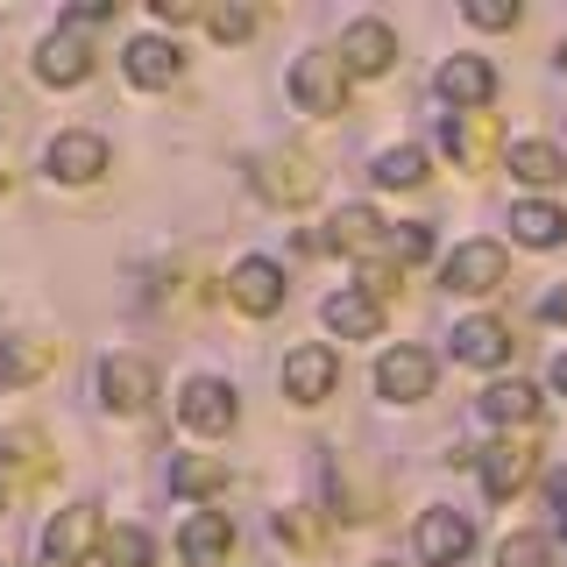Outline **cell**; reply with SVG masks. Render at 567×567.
Returning <instances> with one entry per match:
<instances>
[{
	"mask_svg": "<svg viewBox=\"0 0 567 567\" xmlns=\"http://www.w3.org/2000/svg\"><path fill=\"white\" fill-rule=\"evenodd\" d=\"M291 93L306 114H341V100H348V71L333 50H306V58H291Z\"/></svg>",
	"mask_w": 567,
	"mask_h": 567,
	"instance_id": "1",
	"label": "cell"
},
{
	"mask_svg": "<svg viewBox=\"0 0 567 567\" xmlns=\"http://www.w3.org/2000/svg\"><path fill=\"white\" fill-rule=\"evenodd\" d=\"M177 419H185L192 433H235L241 404H235V390H227L220 377H192L185 390H177Z\"/></svg>",
	"mask_w": 567,
	"mask_h": 567,
	"instance_id": "2",
	"label": "cell"
},
{
	"mask_svg": "<svg viewBox=\"0 0 567 567\" xmlns=\"http://www.w3.org/2000/svg\"><path fill=\"white\" fill-rule=\"evenodd\" d=\"M412 546H419L425 567H461V560H468V546H475V525L461 518V511L433 504V511L419 518V539H412Z\"/></svg>",
	"mask_w": 567,
	"mask_h": 567,
	"instance_id": "3",
	"label": "cell"
},
{
	"mask_svg": "<svg viewBox=\"0 0 567 567\" xmlns=\"http://www.w3.org/2000/svg\"><path fill=\"white\" fill-rule=\"evenodd\" d=\"M333 383H341V354L333 348H291V362H284V398L291 404H327Z\"/></svg>",
	"mask_w": 567,
	"mask_h": 567,
	"instance_id": "4",
	"label": "cell"
},
{
	"mask_svg": "<svg viewBox=\"0 0 567 567\" xmlns=\"http://www.w3.org/2000/svg\"><path fill=\"white\" fill-rule=\"evenodd\" d=\"M377 390H383L390 404L433 398V354H425V348H390L383 362H377Z\"/></svg>",
	"mask_w": 567,
	"mask_h": 567,
	"instance_id": "5",
	"label": "cell"
},
{
	"mask_svg": "<svg viewBox=\"0 0 567 567\" xmlns=\"http://www.w3.org/2000/svg\"><path fill=\"white\" fill-rule=\"evenodd\" d=\"M475 461H483V489L504 504V496H518V489L532 483V468H539V447H532V440H496V447H483Z\"/></svg>",
	"mask_w": 567,
	"mask_h": 567,
	"instance_id": "6",
	"label": "cell"
},
{
	"mask_svg": "<svg viewBox=\"0 0 567 567\" xmlns=\"http://www.w3.org/2000/svg\"><path fill=\"white\" fill-rule=\"evenodd\" d=\"M150 390H156V377H150L142 354H106V362H100V404H106V412H142Z\"/></svg>",
	"mask_w": 567,
	"mask_h": 567,
	"instance_id": "7",
	"label": "cell"
},
{
	"mask_svg": "<svg viewBox=\"0 0 567 567\" xmlns=\"http://www.w3.org/2000/svg\"><path fill=\"white\" fill-rule=\"evenodd\" d=\"M447 354L468 369H504L511 362V327L504 319H461V327L447 333Z\"/></svg>",
	"mask_w": 567,
	"mask_h": 567,
	"instance_id": "8",
	"label": "cell"
},
{
	"mask_svg": "<svg viewBox=\"0 0 567 567\" xmlns=\"http://www.w3.org/2000/svg\"><path fill=\"white\" fill-rule=\"evenodd\" d=\"M504 284V241H461L454 256H447V291H468V298H483Z\"/></svg>",
	"mask_w": 567,
	"mask_h": 567,
	"instance_id": "9",
	"label": "cell"
},
{
	"mask_svg": "<svg viewBox=\"0 0 567 567\" xmlns=\"http://www.w3.org/2000/svg\"><path fill=\"white\" fill-rule=\"evenodd\" d=\"M227 298H235L241 312L270 319L284 306V270H277L270 256H248V262H235V277H227Z\"/></svg>",
	"mask_w": 567,
	"mask_h": 567,
	"instance_id": "10",
	"label": "cell"
},
{
	"mask_svg": "<svg viewBox=\"0 0 567 567\" xmlns=\"http://www.w3.org/2000/svg\"><path fill=\"white\" fill-rule=\"evenodd\" d=\"M93 539H100V511H93V504H71V511H58V518H50L43 554L58 560V567H79L85 554H93Z\"/></svg>",
	"mask_w": 567,
	"mask_h": 567,
	"instance_id": "11",
	"label": "cell"
},
{
	"mask_svg": "<svg viewBox=\"0 0 567 567\" xmlns=\"http://www.w3.org/2000/svg\"><path fill=\"white\" fill-rule=\"evenodd\" d=\"M43 164H50V177H58V185H93V177L106 171V142L85 135V128H71V135L50 142Z\"/></svg>",
	"mask_w": 567,
	"mask_h": 567,
	"instance_id": "12",
	"label": "cell"
},
{
	"mask_svg": "<svg viewBox=\"0 0 567 567\" xmlns=\"http://www.w3.org/2000/svg\"><path fill=\"white\" fill-rule=\"evenodd\" d=\"M227 546H235V518H227V511H192V525L177 532V554H185V567H220Z\"/></svg>",
	"mask_w": 567,
	"mask_h": 567,
	"instance_id": "13",
	"label": "cell"
},
{
	"mask_svg": "<svg viewBox=\"0 0 567 567\" xmlns=\"http://www.w3.org/2000/svg\"><path fill=\"white\" fill-rule=\"evenodd\" d=\"M390 58H398V35H390V22H348V35H341V71L383 79Z\"/></svg>",
	"mask_w": 567,
	"mask_h": 567,
	"instance_id": "14",
	"label": "cell"
},
{
	"mask_svg": "<svg viewBox=\"0 0 567 567\" xmlns=\"http://www.w3.org/2000/svg\"><path fill=\"white\" fill-rule=\"evenodd\" d=\"M35 79H43V85H85V79H93V43L71 35V29H58L43 43V58H35Z\"/></svg>",
	"mask_w": 567,
	"mask_h": 567,
	"instance_id": "15",
	"label": "cell"
},
{
	"mask_svg": "<svg viewBox=\"0 0 567 567\" xmlns=\"http://www.w3.org/2000/svg\"><path fill=\"white\" fill-rule=\"evenodd\" d=\"M256 192L277 206H306L319 192V171L306 164V156H270V164H256Z\"/></svg>",
	"mask_w": 567,
	"mask_h": 567,
	"instance_id": "16",
	"label": "cell"
},
{
	"mask_svg": "<svg viewBox=\"0 0 567 567\" xmlns=\"http://www.w3.org/2000/svg\"><path fill=\"white\" fill-rule=\"evenodd\" d=\"M489 93H496V71L483 64V58H447L440 64V100H454V106H489Z\"/></svg>",
	"mask_w": 567,
	"mask_h": 567,
	"instance_id": "17",
	"label": "cell"
},
{
	"mask_svg": "<svg viewBox=\"0 0 567 567\" xmlns=\"http://www.w3.org/2000/svg\"><path fill=\"white\" fill-rule=\"evenodd\" d=\"M327 327L341 333V341H369V333H383V306L354 284V291H333L327 298Z\"/></svg>",
	"mask_w": 567,
	"mask_h": 567,
	"instance_id": "18",
	"label": "cell"
},
{
	"mask_svg": "<svg viewBox=\"0 0 567 567\" xmlns=\"http://www.w3.org/2000/svg\"><path fill=\"white\" fill-rule=\"evenodd\" d=\"M475 412H483L489 425H532V419H539V390H532L525 377L518 383L504 377V383H489L483 398H475Z\"/></svg>",
	"mask_w": 567,
	"mask_h": 567,
	"instance_id": "19",
	"label": "cell"
},
{
	"mask_svg": "<svg viewBox=\"0 0 567 567\" xmlns=\"http://www.w3.org/2000/svg\"><path fill=\"white\" fill-rule=\"evenodd\" d=\"M177 71H185V58H177L164 35H135V43H128V79L135 85L156 93V85H177Z\"/></svg>",
	"mask_w": 567,
	"mask_h": 567,
	"instance_id": "20",
	"label": "cell"
},
{
	"mask_svg": "<svg viewBox=\"0 0 567 567\" xmlns=\"http://www.w3.org/2000/svg\"><path fill=\"white\" fill-rule=\"evenodd\" d=\"M489 142H496V128H489V114H475V121H461V114H447V121H440V150H447V156H454L461 171H468V164H483V150H489Z\"/></svg>",
	"mask_w": 567,
	"mask_h": 567,
	"instance_id": "21",
	"label": "cell"
},
{
	"mask_svg": "<svg viewBox=\"0 0 567 567\" xmlns=\"http://www.w3.org/2000/svg\"><path fill=\"white\" fill-rule=\"evenodd\" d=\"M504 171L518 177V185H560V177H567V156L554 150V142H518V150L504 156Z\"/></svg>",
	"mask_w": 567,
	"mask_h": 567,
	"instance_id": "22",
	"label": "cell"
},
{
	"mask_svg": "<svg viewBox=\"0 0 567 567\" xmlns=\"http://www.w3.org/2000/svg\"><path fill=\"white\" fill-rule=\"evenodd\" d=\"M50 362H58V348H50V341H35V333H22V341H8V348H0V383H8V390H22V383L43 377Z\"/></svg>",
	"mask_w": 567,
	"mask_h": 567,
	"instance_id": "23",
	"label": "cell"
},
{
	"mask_svg": "<svg viewBox=\"0 0 567 567\" xmlns=\"http://www.w3.org/2000/svg\"><path fill=\"white\" fill-rule=\"evenodd\" d=\"M511 235H518L525 248H560L567 220H560V206H546V199H525L518 213H511Z\"/></svg>",
	"mask_w": 567,
	"mask_h": 567,
	"instance_id": "24",
	"label": "cell"
},
{
	"mask_svg": "<svg viewBox=\"0 0 567 567\" xmlns=\"http://www.w3.org/2000/svg\"><path fill=\"white\" fill-rule=\"evenodd\" d=\"M227 461H213V454H177V468H171V483L185 489V496H206V489H220L227 483Z\"/></svg>",
	"mask_w": 567,
	"mask_h": 567,
	"instance_id": "25",
	"label": "cell"
},
{
	"mask_svg": "<svg viewBox=\"0 0 567 567\" xmlns=\"http://www.w3.org/2000/svg\"><path fill=\"white\" fill-rule=\"evenodd\" d=\"M377 185H383V192L425 185V150H412V142H404V150H383V156H377Z\"/></svg>",
	"mask_w": 567,
	"mask_h": 567,
	"instance_id": "26",
	"label": "cell"
},
{
	"mask_svg": "<svg viewBox=\"0 0 567 567\" xmlns=\"http://www.w3.org/2000/svg\"><path fill=\"white\" fill-rule=\"evenodd\" d=\"M383 248H390V262H404V270H412V262L433 256V227H425V220H404V227H390V235H383Z\"/></svg>",
	"mask_w": 567,
	"mask_h": 567,
	"instance_id": "27",
	"label": "cell"
},
{
	"mask_svg": "<svg viewBox=\"0 0 567 567\" xmlns=\"http://www.w3.org/2000/svg\"><path fill=\"white\" fill-rule=\"evenodd\" d=\"M100 560H106V567H150V532H142V525H121V532H106Z\"/></svg>",
	"mask_w": 567,
	"mask_h": 567,
	"instance_id": "28",
	"label": "cell"
},
{
	"mask_svg": "<svg viewBox=\"0 0 567 567\" xmlns=\"http://www.w3.org/2000/svg\"><path fill=\"white\" fill-rule=\"evenodd\" d=\"M206 29L220 43H241V35H256V8H206Z\"/></svg>",
	"mask_w": 567,
	"mask_h": 567,
	"instance_id": "29",
	"label": "cell"
},
{
	"mask_svg": "<svg viewBox=\"0 0 567 567\" xmlns=\"http://www.w3.org/2000/svg\"><path fill=\"white\" fill-rule=\"evenodd\" d=\"M504 567H546V539H539V532H518V539H504Z\"/></svg>",
	"mask_w": 567,
	"mask_h": 567,
	"instance_id": "30",
	"label": "cell"
},
{
	"mask_svg": "<svg viewBox=\"0 0 567 567\" xmlns=\"http://www.w3.org/2000/svg\"><path fill=\"white\" fill-rule=\"evenodd\" d=\"M468 22H483V29H511V22H518V8H511V0H468Z\"/></svg>",
	"mask_w": 567,
	"mask_h": 567,
	"instance_id": "31",
	"label": "cell"
},
{
	"mask_svg": "<svg viewBox=\"0 0 567 567\" xmlns=\"http://www.w3.org/2000/svg\"><path fill=\"white\" fill-rule=\"evenodd\" d=\"M546 504H554V525H560V539H567V468L546 475Z\"/></svg>",
	"mask_w": 567,
	"mask_h": 567,
	"instance_id": "32",
	"label": "cell"
},
{
	"mask_svg": "<svg viewBox=\"0 0 567 567\" xmlns=\"http://www.w3.org/2000/svg\"><path fill=\"white\" fill-rule=\"evenodd\" d=\"M192 14H199V8H185V0H156V22H177V29H185Z\"/></svg>",
	"mask_w": 567,
	"mask_h": 567,
	"instance_id": "33",
	"label": "cell"
},
{
	"mask_svg": "<svg viewBox=\"0 0 567 567\" xmlns=\"http://www.w3.org/2000/svg\"><path fill=\"white\" fill-rule=\"evenodd\" d=\"M546 319H567V284H560V291H546Z\"/></svg>",
	"mask_w": 567,
	"mask_h": 567,
	"instance_id": "34",
	"label": "cell"
},
{
	"mask_svg": "<svg viewBox=\"0 0 567 567\" xmlns=\"http://www.w3.org/2000/svg\"><path fill=\"white\" fill-rule=\"evenodd\" d=\"M554 390H560V398H567V354H560V362H554Z\"/></svg>",
	"mask_w": 567,
	"mask_h": 567,
	"instance_id": "35",
	"label": "cell"
},
{
	"mask_svg": "<svg viewBox=\"0 0 567 567\" xmlns=\"http://www.w3.org/2000/svg\"><path fill=\"white\" fill-rule=\"evenodd\" d=\"M0 567H14V560H0Z\"/></svg>",
	"mask_w": 567,
	"mask_h": 567,
	"instance_id": "36",
	"label": "cell"
}]
</instances>
